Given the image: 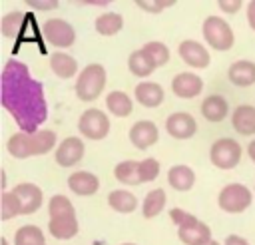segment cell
<instances>
[{"label":"cell","mask_w":255,"mask_h":245,"mask_svg":"<svg viewBox=\"0 0 255 245\" xmlns=\"http://www.w3.org/2000/svg\"><path fill=\"white\" fill-rule=\"evenodd\" d=\"M44 40L54 48H70L76 42V30L68 20L62 18H48L42 24Z\"/></svg>","instance_id":"8"},{"label":"cell","mask_w":255,"mask_h":245,"mask_svg":"<svg viewBox=\"0 0 255 245\" xmlns=\"http://www.w3.org/2000/svg\"><path fill=\"white\" fill-rule=\"evenodd\" d=\"M22 215V205H20V199L16 197V193L12 189H6L2 191V197H0V217L2 221H8V219H14Z\"/></svg>","instance_id":"32"},{"label":"cell","mask_w":255,"mask_h":245,"mask_svg":"<svg viewBox=\"0 0 255 245\" xmlns=\"http://www.w3.org/2000/svg\"><path fill=\"white\" fill-rule=\"evenodd\" d=\"M0 104L12 116L20 131L36 133L48 120V102L42 82L20 60H6L0 74Z\"/></svg>","instance_id":"1"},{"label":"cell","mask_w":255,"mask_h":245,"mask_svg":"<svg viewBox=\"0 0 255 245\" xmlns=\"http://www.w3.org/2000/svg\"><path fill=\"white\" fill-rule=\"evenodd\" d=\"M0 245H10V243H8V239H6V237H0Z\"/></svg>","instance_id":"44"},{"label":"cell","mask_w":255,"mask_h":245,"mask_svg":"<svg viewBox=\"0 0 255 245\" xmlns=\"http://www.w3.org/2000/svg\"><path fill=\"white\" fill-rule=\"evenodd\" d=\"M133 98L143 108H159L165 100V92L157 82H139L133 90Z\"/></svg>","instance_id":"17"},{"label":"cell","mask_w":255,"mask_h":245,"mask_svg":"<svg viewBox=\"0 0 255 245\" xmlns=\"http://www.w3.org/2000/svg\"><path fill=\"white\" fill-rule=\"evenodd\" d=\"M120 245H135V243H120Z\"/></svg>","instance_id":"46"},{"label":"cell","mask_w":255,"mask_h":245,"mask_svg":"<svg viewBox=\"0 0 255 245\" xmlns=\"http://www.w3.org/2000/svg\"><path fill=\"white\" fill-rule=\"evenodd\" d=\"M141 48L149 54V58L155 62V66H157V68L165 66V64L169 62V58H171L167 44H163V42H159V40H149V42H145Z\"/></svg>","instance_id":"34"},{"label":"cell","mask_w":255,"mask_h":245,"mask_svg":"<svg viewBox=\"0 0 255 245\" xmlns=\"http://www.w3.org/2000/svg\"><path fill=\"white\" fill-rule=\"evenodd\" d=\"M245 14H247V24H249V28L255 32V0L247 2V6H245Z\"/></svg>","instance_id":"41"},{"label":"cell","mask_w":255,"mask_h":245,"mask_svg":"<svg viewBox=\"0 0 255 245\" xmlns=\"http://www.w3.org/2000/svg\"><path fill=\"white\" fill-rule=\"evenodd\" d=\"M167 205V193L161 189V187H153L145 193L143 197V203H141V217L143 219H153L157 217Z\"/></svg>","instance_id":"26"},{"label":"cell","mask_w":255,"mask_h":245,"mask_svg":"<svg viewBox=\"0 0 255 245\" xmlns=\"http://www.w3.org/2000/svg\"><path fill=\"white\" fill-rule=\"evenodd\" d=\"M129 143L135 149H149L151 145H155L159 141V129L151 120H137L131 127H129Z\"/></svg>","instance_id":"13"},{"label":"cell","mask_w":255,"mask_h":245,"mask_svg":"<svg viewBox=\"0 0 255 245\" xmlns=\"http://www.w3.org/2000/svg\"><path fill=\"white\" fill-rule=\"evenodd\" d=\"M84 153H86L84 139L78 135H70L58 143V147L54 151V159L60 167H74L76 163H80L84 159Z\"/></svg>","instance_id":"10"},{"label":"cell","mask_w":255,"mask_h":245,"mask_svg":"<svg viewBox=\"0 0 255 245\" xmlns=\"http://www.w3.org/2000/svg\"><path fill=\"white\" fill-rule=\"evenodd\" d=\"M217 8L223 14H237L243 8V2L241 0H219L217 2Z\"/></svg>","instance_id":"39"},{"label":"cell","mask_w":255,"mask_h":245,"mask_svg":"<svg viewBox=\"0 0 255 245\" xmlns=\"http://www.w3.org/2000/svg\"><path fill=\"white\" fill-rule=\"evenodd\" d=\"M161 169V163L155 157H145L139 161V175H141V183H149L153 179H157Z\"/></svg>","instance_id":"35"},{"label":"cell","mask_w":255,"mask_h":245,"mask_svg":"<svg viewBox=\"0 0 255 245\" xmlns=\"http://www.w3.org/2000/svg\"><path fill=\"white\" fill-rule=\"evenodd\" d=\"M177 54L183 60V64L193 70H205L211 64V52L207 50V46L197 40H191V38L179 42Z\"/></svg>","instance_id":"9"},{"label":"cell","mask_w":255,"mask_h":245,"mask_svg":"<svg viewBox=\"0 0 255 245\" xmlns=\"http://www.w3.org/2000/svg\"><path fill=\"white\" fill-rule=\"evenodd\" d=\"M106 110L114 118H128L133 112V98L122 90H114L106 96Z\"/></svg>","instance_id":"27"},{"label":"cell","mask_w":255,"mask_h":245,"mask_svg":"<svg viewBox=\"0 0 255 245\" xmlns=\"http://www.w3.org/2000/svg\"><path fill=\"white\" fill-rule=\"evenodd\" d=\"M110 118L106 112H102L100 108H88L86 112H82L80 120H78V131L84 139H92V141H100L106 139L110 133Z\"/></svg>","instance_id":"7"},{"label":"cell","mask_w":255,"mask_h":245,"mask_svg":"<svg viewBox=\"0 0 255 245\" xmlns=\"http://www.w3.org/2000/svg\"><path fill=\"white\" fill-rule=\"evenodd\" d=\"M80 231V223L76 215H62V217H50L48 221V233L54 239L60 241H68L72 237H76Z\"/></svg>","instance_id":"19"},{"label":"cell","mask_w":255,"mask_h":245,"mask_svg":"<svg viewBox=\"0 0 255 245\" xmlns=\"http://www.w3.org/2000/svg\"><path fill=\"white\" fill-rule=\"evenodd\" d=\"M108 205L122 215H129L137 209L139 201L135 197V193H131L129 189H112L108 193Z\"/></svg>","instance_id":"24"},{"label":"cell","mask_w":255,"mask_h":245,"mask_svg":"<svg viewBox=\"0 0 255 245\" xmlns=\"http://www.w3.org/2000/svg\"><path fill=\"white\" fill-rule=\"evenodd\" d=\"M253 193H255V189H253Z\"/></svg>","instance_id":"47"},{"label":"cell","mask_w":255,"mask_h":245,"mask_svg":"<svg viewBox=\"0 0 255 245\" xmlns=\"http://www.w3.org/2000/svg\"><path fill=\"white\" fill-rule=\"evenodd\" d=\"M50 70L60 78V80H70V78H78V74L82 72L78 66V60L62 50H56L50 54Z\"/></svg>","instance_id":"16"},{"label":"cell","mask_w":255,"mask_h":245,"mask_svg":"<svg viewBox=\"0 0 255 245\" xmlns=\"http://www.w3.org/2000/svg\"><path fill=\"white\" fill-rule=\"evenodd\" d=\"M94 28H96V32H98L100 36L110 38V36H116V34L122 32V28H124V18H122L120 12H104V14H100V16L96 18Z\"/></svg>","instance_id":"28"},{"label":"cell","mask_w":255,"mask_h":245,"mask_svg":"<svg viewBox=\"0 0 255 245\" xmlns=\"http://www.w3.org/2000/svg\"><path fill=\"white\" fill-rule=\"evenodd\" d=\"M106 82H108V72L102 64H88L82 68V72L76 78L74 84V92L76 98L80 102H94L98 100L104 90H106Z\"/></svg>","instance_id":"3"},{"label":"cell","mask_w":255,"mask_h":245,"mask_svg":"<svg viewBox=\"0 0 255 245\" xmlns=\"http://www.w3.org/2000/svg\"><path fill=\"white\" fill-rule=\"evenodd\" d=\"M48 213L50 217H62V215H76V207L70 201L68 195L64 193H56L50 197L48 201Z\"/></svg>","instance_id":"33"},{"label":"cell","mask_w":255,"mask_h":245,"mask_svg":"<svg viewBox=\"0 0 255 245\" xmlns=\"http://www.w3.org/2000/svg\"><path fill=\"white\" fill-rule=\"evenodd\" d=\"M26 4H28L32 10H42V12L56 10V8L60 6L58 0H26Z\"/></svg>","instance_id":"38"},{"label":"cell","mask_w":255,"mask_h":245,"mask_svg":"<svg viewBox=\"0 0 255 245\" xmlns=\"http://www.w3.org/2000/svg\"><path fill=\"white\" fill-rule=\"evenodd\" d=\"M14 245H48L46 235L38 225H22L14 233Z\"/></svg>","instance_id":"31"},{"label":"cell","mask_w":255,"mask_h":245,"mask_svg":"<svg viewBox=\"0 0 255 245\" xmlns=\"http://www.w3.org/2000/svg\"><path fill=\"white\" fill-rule=\"evenodd\" d=\"M241 155H243V149H241L239 141L233 137H219L209 147L211 165L217 169H223V171L237 167L241 161Z\"/></svg>","instance_id":"6"},{"label":"cell","mask_w":255,"mask_h":245,"mask_svg":"<svg viewBox=\"0 0 255 245\" xmlns=\"http://www.w3.org/2000/svg\"><path fill=\"white\" fill-rule=\"evenodd\" d=\"M207 245H221V243H219V241H209Z\"/></svg>","instance_id":"45"},{"label":"cell","mask_w":255,"mask_h":245,"mask_svg":"<svg viewBox=\"0 0 255 245\" xmlns=\"http://www.w3.org/2000/svg\"><path fill=\"white\" fill-rule=\"evenodd\" d=\"M223 245H251L245 237H241V235H237V233H231V235H227L225 239H223Z\"/></svg>","instance_id":"40"},{"label":"cell","mask_w":255,"mask_h":245,"mask_svg":"<svg viewBox=\"0 0 255 245\" xmlns=\"http://www.w3.org/2000/svg\"><path fill=\"white\" fill-rule=\"evenodd\" d=\"M80 4H84V6H100V8H104V6L110 4V0H82Z\"/></svg>","instance_id":"42"},{"label":"cell","mask_w":255,"mask_h":245,"mask_svg":"<svg viewBox=\"0 0 255 245\" xmlns=\"http://www.w3.org/2000/svg\"><path fill=\"white\" fill-rule=\"evenodd\" d=\"M169 219H171L173 225H177V227H183V225H189V223H195V221H197L195 215H191L189 211H185V209H181V207H171V209H169Z\"/></svg>","instance_id":"37"},{"label":"cell","mask_w":255,"mask_h":245,"mask_svg":"<svg viewBox=\"0 0 255 245\" xmlns=\"http://www.w3.org/2000/svg\"><path fill=\"white\" fill-rule=\"evenodd\" d=\"M128 70H129L135 78H149V76L157 70V66H155V62L149 58V54H147L143 48H139V50H133V52L129 54V58H128Z\"/></svg>","instance_id":"25"},{"label":"cell","mask_w":255,"mask_h":245,"mask_svg":"<svg viewBox=\"0 0 255 245\" xmlns=\"http://www.w3.org/2000/svg\"><path fill=\"white\" fill-rule=\"evenodd\" d=\"M12 191H14L16 197L20 199L22 215H32V213H36V211L42 207V203H44V193H42V189H40L36 183L22 181V183L14 185Z\"/></svg>","instance_id":"14"},{"label":"cell","mask_w":255,"mask_h":245,"mask_svg":"<svg viewBox=\"0 0 255 245\" xmlns=\"http://www.w3.org/2000/svg\"><path fill=\"white\" fill-rule=\"evenodd\" d=\"M201 116L211 123H219L229 116V102L219 94H211L201 102Z\"/></svg>","instance_id":"21"},{"label":"cell","mask_w":255,"mask_h":245,"mask_svg":"<svg viewBox=\"0 0 255 245\" xmlns=\"http://www.w3.org/2000/svg\"><path fill=\"white\" fill-rule=\"evenodd\" d=\"M171 92L179 100H193L203 92V80L195 72H179L171 78Z\"/></svg>","instance_id":"12"},{"label":"cell","mask_w":255,"mask_h":245,"mask_svg":"<svg viewBox=\"0 0 255 245\" xmlns=\"http://www.w3.org/2000/svg\"><path fill=\"white\" fill-rule=\"evenodd\" d=\"M231 125L239 135H255V106H237L231 114Z\"/></svg>","instance_id":"23"},{"label":"cell","mask_w":255,"mask_h":245,"mask_svg":"<svg viewBox=\"0 0 255 245\" xmlns=\"http://www.w3.org/2000/svg\"><path fill=\"white\" fill-rule=\"evenodd\" d=\"M68 189L80 197H90L96 195L100 189V177L88 169H80V171H72L68 175Z\"/></svg>","instance_id":"15"},{"label":"cell","mask_w":255,"mask_h":245,"mask_svg":"<svg viewBox=\"0 0 255 245\" xmlns=\"http://www.w3.org/2000/svg\"><path fill=\"white\" fill-rule=\"evenodd\" d=\"M58 147V135L54 129H38L36 133L16 131L6 141V151L16 159H28L36 155H46Z\"/></svg>","instance_id":"2"},{"label":"cell","mask_w":255,"mask_h":245,"mask_svg":"<svg viewBox=\"0 0 255 245\" xmlns=\"http://www.w3.org/2000/svg\"><path fill=\"white\" fill-rule=\"evenodd\" d=\"M114 177H116L122 185H139V183H141L139 161H135V159L120 161V163L114 167Z\"/></svg>","instance_id":"29"},{"label":"cell","mask_w":255,"mask_h":245,"mask_svg":"<svg viewBox=\"0 0 255 245\" xmlns=\"http://www.w3.org/2000/svg\"><path fill=\"white\" fill-rule=\"evenodd\" d=\"M135 6L147 14H161L165 8L175 6V0H135Z\"/></svg>","instance_id":"36"},{"label":"cell","mask_w":255,"mask_h":245,"mask_svg":"<svg viewBox=\"0 0 255 245\" xmlns=\"http://www.w3.org/2000/svg\"><path fill=\"white\" fill-rule=\"evenodd\" d=\"M247 155H249V159L255 163V139H251V141L247 143Z\"/></svg>","instance_id":"43"},{"label":"cell","mask_w":255,"mask_h":245,"mask_svg":"<svg viewBox=\"0 0 255 245\" xmlns=\"http://www.w3.org/2000/svg\"><path fill=\"white\" fill-rule=\"evenodd\" d=\"M251 203H253V191L237 181L223 185L221 191L217 193V205L223 213H231V215L243 213L251 207Z\"/></svg>","instance_id":"5"},{"label":"cell","mask_w":255,"mask_h":245,"mask_svg":"<svg viewBox=\"0 0 255 245\" xmlns=\"http://www.w3.org/2000/svg\"><path fill=\"white\" fill-rule=\"evenodd\" d=\"M201 36L205 40V46L217 52H229L235 44V34L229 22L221 16H207L201 24Z\"/></svg>","instance_id":"4"},{"label":"cell","mask_w":255,"mask_h":245,"mask_svg":"<svg viewBox=\"0 0 255 245\" xmlns=\"http://www.w3.org/2000/svg\"><path fill=\"white\" fill-rule=\"evenodd\" d=\"M26 20H28V14H24L22 10H12V12L4 14V18L0 22L2 36L4 38H16V36H20Z\"/></svg>","instance_id":"30"},{"label":"cell","mask_w":255,"mask_h":245,"mask_svg":"<svg viewBox=\"0 0 255 245\" xmlns=\"http://www.w3.org/2000/svg\"><path fill=\"white\" fill-rule=\"evenodd\" d=\"M195 179H197L195 171L185 163H177V165H171L167 169V183L171 189H175L179 193L189 191L195 185Z\"/></svg>","instance_id":"22"},{"label":"cell","mask_w":255,"mask_h":245,"mask_svg":"<svg viewBox=\"0 0 255 245\" xmlns=\"http://www.w3.org/2000/svg\"><path fill=\"white\" fill-rule=\"evenodd\" d=\"M165 131L173 139H189L197 133V122L189 112H173L165 118Z\"/></svg>","instance_id":"11"},{"label":"cell","mask_w":255,"mask_h":245,"mask_svg":"<svg viewBox=\"0 0 255 245\" xmlns=\"http://www.w3.org/2000/svg\"><path fill=\"white\" fill-rule=\"evenodd\" d=\"M227 78L237 88H249L255 84V62L253 60H235L229 70Z\"/></svg>","instance_id":"20"},{"label":"cell","mask_w":255,"mask_h":245,"mask_svg":"<svg viewBox=\"0 0 255 245\" xmlns=\"http://www.w3.org/2000/svg\"><path fill=\"white\" fill-rule=\"evenodd\" d=\"M177 237L183 245H207L211 239V227L203 221H195L183 227H177Z\"/></svg>","instance_id":"18"}]
</instances>
